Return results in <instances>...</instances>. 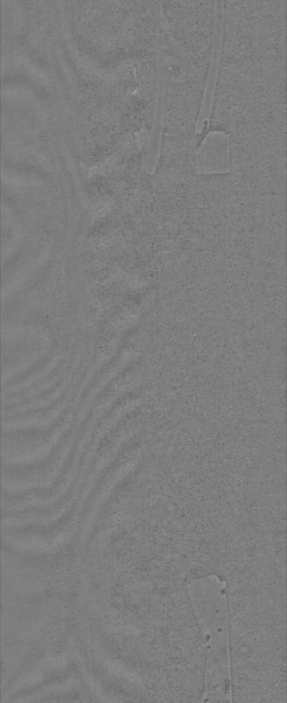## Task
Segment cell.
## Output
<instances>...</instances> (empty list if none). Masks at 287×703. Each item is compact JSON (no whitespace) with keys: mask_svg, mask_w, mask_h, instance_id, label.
I'll return each instance as SVG.
<instances>
[{"mask_svg":"<svg viewBox=\"0 0 287 703\" xmlns=\"http://www.w3.org/2000/svg\"><path fill=\"white\" fill-rule=\"evenodd\" d=\"M165 72L164 135L193 138L205 92L213 41V29L193 20L163 25Z\"/></svg>","mask_w":287,"mask_h":703,"instance_id":"cell-1","label":"cell"}]
</instances>
